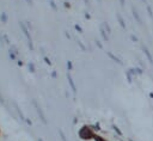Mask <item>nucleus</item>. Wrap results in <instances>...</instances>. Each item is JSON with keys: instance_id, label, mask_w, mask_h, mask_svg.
Masks as SVG:
<instances>
[{"instance_id": "obj_6", "label": "nucleus", "mask_w": 153, "mask_h": 141, "mask_svg": "<svg viewBox=\"0 0 153 141\" xmlns=\"http://www.w3.org/2000/svg\"><path fill=\"white\" fill-rule=\"evenodd\" d=\"M147 10H148V13H149V16H151V17H153V14H152V11H151V7H147Z\"/></svg>"}, {"instance_id": "obj_5", "label": "nucleus", "mask_w": 153, "mask_h": 141, "mask_svg": "<svg viewBox=\"0 0 153 141\" xmlns=\"http://www.w3.org/2000/svg\"><path fill=\"white\" fill-rule=\"evenodd\" d=\"M68 80H69V84H71V85H72V87H73V91H75V86H74V84H73V81H72L71 76H68Z\"/></svg>"}, {"instance_id": "obj_3", "label": "nucleus", "mask_w": 153, "mask_h": 141, "mask_svg": "<svg viewBox=\"0 0 153 141\" xmlns=\"http://www.w3.org/2000/svg\"><path fill=\"white\" fill-rule=\"evenodd\" d=\"M142 49H143V51H145V54H146V56L148 57V60H149V62H151V63H153V59H152V55L149 54V51H148V49H147L146 47H143Z\"/></svg>"}, {"instance_id": "obj_7", "label": "nucleus", "mask_w": 153, "mask_h": 141, "mask_svg": "<svg viewBox=\"0 0 153 141\" xmlns=\"http://www.w3.org/2000/svg\"><path fill=\"white\" fill-rule=\"evenodd\" d=\"M121 5H122V6L124 5V0H121Z\"/></svg>"}, {"instance_id": "obj_8", "label": "nucleus", "mask_w": 153, "mask_h": 141, "mask_svg": "<svg viewBox=\"0 0 153 141\" xmlns=\"http://www.w3.org/2000/svg\"><path fill=\"white\" fill-rule=\"evenodd\" d=\"M143 1H146V0H143Z\"/></svg>"}, {"instance_id": "obj_2", "label": "nucleus", "mask_w": 153, "mask_h": 141, "mask_svg": "<svg viewBox=\"0 0 153 141\" xmlns=\"http://www.w3.org/2000/svg\"><path fill=\"white\" fill-rule=\"evenodd\" d=\"M133 16L135 17V19L137 20V23H139V24H141V23H142L141 18H140V16H139V13H137V11H136L135 8H133Z\"/></svg>"}, {"instance_id": "obj_1", "label": "nucleus", "mask_w": 153, "mask_h": 141, "mask_svg": "<svg viewBox=\"0 0 153 141\" xmlns=\"http://www.w3.org/2000/svg\"><path fill=\"white\" fill-rule=\"evenodd\" d=\"M91 135H92V134H91V131H90L88 128H84V129L80 131V136L84 137V139H88Z\"/></svg>"}, {"instance_id": "obj_4", "label": "nucleus", "mask_w": 153, "mask_h": 141, "mask_svg": "<svg viewBox=\"0 0 153 141\" xmlns=\"http://www.w3.org/2000/svg\"><path fill=\"white\" fill-rule=\"evenodd\" d=\"M117 18H118V20H120L121 26H122V27H126V24H124V22H123V19H122V17H121L120 14H117Z\"/></svg>"}]
</instances>
